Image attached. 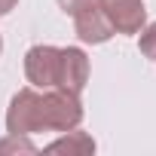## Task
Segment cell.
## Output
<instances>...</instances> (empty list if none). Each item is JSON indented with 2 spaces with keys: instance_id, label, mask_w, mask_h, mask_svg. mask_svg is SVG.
I'll use <instances>...</instances> for the list:
<instances>
[{
  "instance_id": "cell-1",
  "label": "cell",
  "mask_w": 156,
  "mask_h": 156,
  "mask_svg": "<svg viewBox=\"0 0 156 156\" xmlns=\"http://www.w3.org/2000/svg\"><path fill=\"white\" fill-rule=\"evenodd\" d=\"M83 122V101L67 89H43V132H70Z\"/></svg>"
},
{
  "instance_id": "cell-2",
  "label": "cell",
  "mask_w": 156,
  "mask_h": 156,
  "mask_svg": "<svg viewBox=\"0 0 156 156\" xmlns=\"http://www.w3.org/2000/svg\"><path fill=\"white\" fill-rule=\"evenodd\" d=\"M6 132L9 135H34L43 132V92L34 86L19 89L6 110Z\"/></svg>"
},
{
  "instance_id": "cell-3",
  "label": "cell",
  "mask_w": 156,
  "mask_h": 156,
  "mask_svg": "<svg viewBox=\"0 0 156 156\" xmlns=\"http://www.w3.org/2000/svg\"><path fill=\"white\" fill-rule=\"evenodd\" d=\"M58 67H61V49L40 43L31 46L25 55V76L34 89H52L58 83Z\"/></svg>"
},
{
  "instance_id": "cell-4",
  "label": "cell",
  "mask_w": 156,
  "mask_h": 156,
  "mask_svg": "<svg viewBox=\"0 0 156 156\" xmlns=\"http://www.w3.org/2000/svg\"><path fill=\"white\" fill-rule=\"evenodd\" d=\"M98 6L116 34H138L147 22L144 0H98Z\"/></svg>"
},
{
  "instance_id": "cell-5",
  "label": "cell",
  "mask_w": 156,
  "mask_h": 156,
  "mask_svg": "<svg viewBox=\"0 0 156 156\" xmlns=\"http://www.w3.org/2000/svg\"><path fill=\"white\" fill-rule=\"evenodd\" d=\"M89 83V58L83 49L76 46H67L61 49V67H58V89H67V92H76L80 95Z\"/></svg>"
},
{
  "instance_id": "cell-6",
  "label": "cell",
  "mask_w": 156,
  "mask_h": 156,
  "mask_svg": "<svg viewBox=\"0 0 156 156\" xmlns=\"http://www.w3.org/2000/svg\"><path fill=\"white\" fill-rule=\"evenodd\" d=\"M73 31L83 43H107L116 34L113 25L107 22V16L101 12V6H89L83 12H76L73 16Z\"/></svg>"
},
{
  "instance_id": "cell-7",
  "label": "cell",
  "mask_w": 156,
  "mask_h": 156,
  "mask_svg": "<svg viewBox=\"0 0 156 156\" xmlns=\"http://www.w3.org/2000/svg\"><path fill=\"white\" fill-rule=\"evenodd\" d=\"M46 150H49V153H95V141H92V135H86V132H73V129H70L64 138L52 141Z\"/></svg>"
},
{
  "instance_id": "cell-8",
  "label": "cell",
  "mask_w": 156,
  "mask_h": 156,
  "mask_svg": "<svg viewBox=\"0 0 156 156\" xmlns=\"http://www.w3.org/2000/svg\"><path fill=\"white\" fill-rule=\"evenodd\" d=\"M6 153H37V147L28 135H9L0 141V156H6Z\"/></svg>"
},
{
  "instance_id": "cell-9",
  "label": "cell",
  "mask_w": 156,
  "mask_h": 156,
  "mask_svg": "<svg viewBox=\"0 0 156 156\" xmlns=\"http://www.w3.org/2000/svg\"><path fill=\"white\" fill-rule=\"evenodd\" d=\"M138 49H141V55H147V58H153V61H156V22H153V25H147V28L141 31Z\"/></svg>"
},
{
  "instance_id": "cell-10",
  "label": "cell",
  "mask_w": 156,
  "mask_h": 156,
  "mask_svg": "<svg viewBox=\"0 0 156 156\" xmlns=\"http://www.w3.org/2000/svg\"><path fill=\"white\" fill-rule=\"evenodd\" d=\"M58 6L67 12V16H76V12H83L89 6H98V0H58Z\"/></svg>"
},
{
  "instance_id": "cell-11",
  "label": "cell",
  "mask_w": 156,
  "mask_h": 156,
  "mask_svg": "<svg viewBox=\"0 0 156 156\" xmlns=\"http://www.w3.org/2000/svg\"><path fill=\"white\" fill-rule=\"evenodd\" d=\"M16 3H19V0H0V16L12 12V9H16Z\"/></svg>"
},
{
  "instance_id": "cell-12",
  "label": "cell",
  "mask_w": 156,
  "mask_h": 156,
  "mask_svg": "<svg viewBox=\"0 0 156 156\" xmlns=\"http://www.w3.org/2000/svg\"><path fill=\"white\" fill-rule=\"evenodd\" d=\"M0 52H3V37H0Z\"/></svg>"
}]
</instances>
